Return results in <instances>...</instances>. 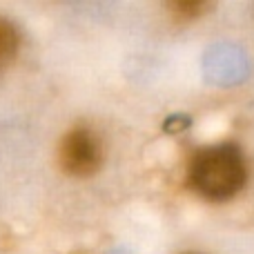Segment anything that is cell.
<instances>
[{
    "instance_id": "7a4b0ae2",
    "label": "cell",
    "mask_w": 254,
    "mask_h": 254,
    "mask_svg": "<svg viewBox=\"0 0 254 254\" xmlns=\"http://www.w3.org/2000/svg\"><path fill=\"white\" fill-rule=\"evenodd\" d=\"M58 163L65 174L76 179H87L96 174L103 165L101 138L85 125L71 127L58 145Z\"/></svg>"
},
{
    "instance_id": "3957f363",
    "label": "cell",
    "mask_w": 254,
    "mask_h": 254,
    "mask_svg": "<svg viewBox=\"0 0 254 254\" xmlns=\"http://www.w3.org/2000/svg\"><path fill=\"white\" fill-rule=\"evenodd\" d=\"M20 49V34L11 20L0 16V69L11 65Z\"/></svg>"
},
{
    "instance_id": "6da1fadb",
    "label": "cell",
    "mask_w": 254,
    "mask_h": 254,
    "mask_svg": "<svg viewBox=\"0 0 254 254\" xmlns=\"http://www.w3.org/2000/svg\"><path fill=\"white\" fill-rule=\"evenodd\" d=\"M248 165L234 143H219L192 154L188 163V185L205 201H230L243 190Z\"/></svg>"
},
{
    "instance_id": "277c9868",
    "label": "cell",
    "mask_w": 254,
    "mask_h": 254,
    "mask_svg": "<svg viewBox=\"0 0 254 254\" xmlns=\"http://www.w3.org/2000/svg\"><path fill=\"white\" fill-rule=\"evenodd\" d=\"M205 9H207V4L201 2V0H176V2L167 4V11H170L172 16H174V20H179V22L196 20Z\"/></svg>"
}]
</instances>
